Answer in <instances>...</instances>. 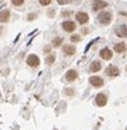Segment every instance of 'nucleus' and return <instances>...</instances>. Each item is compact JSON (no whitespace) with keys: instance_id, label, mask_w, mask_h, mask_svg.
<instances>
[{"instance_id":"nucleus-1","label":"nucleus","mask_w":127,"mask_h":130,"mask_svg":"<svg viewBox=\"0 0 127 130\" xmlns=\"http://www.w3.org/2000/svg\"><path fill=\"white\" fill-rule=\"evenodd\" d=\"M112 20H113V14H112V12H109V10H102V12L97 15V21H99V23L102 25V26L110 25Z\"/></svg>"},{"instance_id":"nucleus-2","label":"nucleus","mask_w":127,"mask_h":130,"mask_svg":"<svg viewBox=\"0 0 127 130\" xmlns=\"http://www.w3.org/2000/svg\"><path fill=\"white\" fill-rule=\"evenodd\" d=\"M26 63L30 67L36 68V67H39V64H40V59H39V57L36 54H29L27 58H26Z\"/></svg>"},{"instance_id":"nucleus-3","label":"nucleus","mask_w":127,"mask_h":130,"mask_svg":"<svg viewBox=\"0 0 127 130\" xmlns=\"http://www.w3.org/2000/svg\"><path fill=\"white\" fill-rule=\"evenodd\" d=\"M88 83L95 88H102L104 86V79L100 77V76H91L88 79Z\"/></svg>"},{"instance_id":"nucleus-4","label":"nucleus","mask_w":127,"mask_h":130,"mask_svg":"<svg viewBox=\"0 0 127 130\" xmlns=\"http://www.w3.org/2000/svg\"><path fill=\"white\" fill-rule=\"evenodd\" d=\"M105 75L109 76V77H116L119 75V68L116 67V66H108L105 68Z\"/></svg>"},{"instance_id":"nucleus-5","label":"nucleus","mask_w":127,"mask_h":130,"mask_svg":"<svg viewBox=\"0 0 127 130\" xmlns=\"http://www.w3.org/2000/svg\"><path fill=\"white\" fill-rule=\"evenodd\" d=\"M95 103H96L99 107L106 106V103H108V97H106V94H104V93H99V94L96 95V98H95Z\"/></svg>"},{"instance_id":"nucleus-6","label":"nucleus","mask_w":127,"mask_h":130,"mask_svg":"<svg viewBox=\"0 0 127 130\" xmlns=\"http://www.w3.org/2000/svg\"><path fill=\"white\" fill-rule=\"evenodd\" d=\"M75 20L78 21L79 25H86V23L88 22V20H89V17H88V14L84 13V12H78V13L75 14Z\"/></svg>"},{"instance_id":"nucleus-7","label":"nucleus","mask_w":127,"mask_h":130,"mask_svg":"<svg viewBox=\"0 0 127 130\" xmlns=\"http://www.w3.org/2000/svg\"><path fill=\"white\" fill-rule=\"evenodd\" d=\"M78 79V72L75 70H69L66 73H65V80L67 83H74L75 80Z\"/></svg>"},{"instance_id":"nucleus-8","label":"nucleus","mask_w":127,"mask_h":130,"mask_svg":"<svg viewBox=\"0 0 127 130\" xmlns=\"http://www.w3.org/2000/svg\"><path fill=\"white\" fill-rule=\"evenodd\" d=\"M61 27H62L64 31H66V32H74L75 28H77V25L73 22V21H65V22H62Z\"/></svg>"},{"instance_id":"nucleus-9","label":"nucleus","mask_w":127,"mask_h":130,"mask_svg":"<svg viewBox=\"0 0 127 130\" xmlns=\"http://www.w3.org/2000/svg\"><path fill=\"white\" fill-rule=\"evenodd\" d=\"M108 7V3L104 2V0H94V4H92V10L94 12H99L104 8Z\"/></svg>"},{"instance_id":"nucleus-10","label":"nucleus","mask_w":127,"mask_h":130,"mask_svg":"<svg viewBox=\"0 0 127 130\" xmlns=\"http://www.w3.org/2000/svg\"><path fill=\"white\" fill-rule=\"evenodd\" d=\"M100 57L102 59H105V61H109V59H112V57H113V52L109 48H102L100 50Z\"/></svg>"},{"instance_id":"nucleus-11","label":"nucleus","mask_w":127,"mask_h":130,"mask_svg":"<svg viewBox=\"0 0 127 130\" xmlns=\"http://www.w3.org/2000/svg\"><path fill=\"white\" fill-rule=\"evenodd\" d=\"M116 35L119 38H127V25H121L116 28Z\"/></svg>"},{"instance_id":"nucleus-12","label":"nucleus","mask_w":127,"mask_h":130,"mask_svg":"<svg viewBox=\"0 0 127 130\" xmlns=\"http://www.w3.org/2000/svg\"><path fill=\"white\" fill-rule=\"evenodd\" d=\"M62 52L66 54V55H74L77 53V49L74 45H70V44H66L62 46Z\"/></svg>"},{"instance_id":"nucleus-13","label":"nucleus","mask_w":127,"mask_h":130,"mask_svg":"<svg viewBox=\"0 0 127 130\" xmlns=\"http://www.w3.org/2000/svg\"><path fill=\"white\" fill-rule=\"evenodd\" d=\"M9 18H10V10L8 9H4L0 12V23H5L9 21Z\"/></svg>"},{"instance_id":"nucleus-14","label":"nucleus","mask_w":127,"mask_h":130,"mask_svg":"<svg viewBox=\"0 0 127 130\" xmlns=\"http://www.w3.org/2000/svg\"><path fill=\"white\" fill-rule=\"evenodd\" d=\"M100 70H101V62H99V61H94L89 64V71L91 72H99Z\"/></svg>"},{"instance_id":"nucleus-15","label":"nucleus","mask_w":127,"mask_h":130,"mask_svg":"<svg viewBox=\"0 0 127 130\" xmlns=\"http://www.w3.org/2000/svg\"><path fill=\"white\" fill-rule=\"evenodd\" d=\"M114 52H117V53H124L126 52V44L124 43H117L114 45Z\"/></svg>"},{"instance_id":"nucleus-16","label":"nucleus","mask_w":127,"mask_h":130,"mask_svg":"<svg viewBox=\"0 0 127 130\" xmlns=\"http://www.w3.org/2000/svg\"><path fill=\"white\" fill-rule=\"evenodd\" d=\"M62 39L61 38H54L53 40H52V45L54 46V48H59V46H61L62 45Z\"/></svg>"},{"instance_id":"nucleus-17","label":"nucleus","mask_w":127,"mask_h":130,"mask_svg":"<svg viewBox=\"0 0 127 130\" xmlns=\"http://www.w3.org/2000/svg\"><path fill=\"white\" fill-rule=\"evenodd\" d=\"M54 61H56V55H54V54H49L48 57L45 58V63H47V64H49V66H51V64H53V63H54Z\"/></svg>"},{"instance_id":"nucleus-18","label":"nucleus","mask_w":127,"mask_h":130,"mask_svg":"<svg viewBox=\"0 0 127 130\" xmlns=\"http://www.w3.org/2000/svg\"><path fill=\"white\" fill-rule=\"evenodd\" d=\"M70 40H71V41H74V43H79V41L82 40V38H80V35L74 34V35H71V36H70Z\"/></svg>"},{"instance_id":"nucleus-19","label":"nucleus","mask_w":127,"mask_h":130,"mask_svg":"<svg viewBox=\"0 0 127 130\" xmlns=\"http://www.w3.org/2000/svg\"><path fill=\"white\" fill-rule=\"evenodd\" d=\"M65 94H66L67 97H73V95L75 94V90L71 89V88H67V89H65Z\"/></svg>"},{"instance_id":"nucleus-20","label":"nucleus","mask_w":127,"mask_h":130,"mask_svg":"<svg viewBox=\"0 0 127 130\" xmlns=\"http://www.w3.org/2000/svg\"><path fill=\"white\" fill-rule=\"evenodd\" d=\"M25 3V0H12V4L14 5V7H20V5H22Z\"/></svg>"},{"instance_id":"nucleus-21","label":"nucleus","mask_w":127,"mask_h":130,"mask_svg":"<svg viewBox=\"0 0 127 130\" xmlns=\"http://www.w3.org/2000/svg\"><path fill=\"white\" fill-rule=\"evenodd\" d=\"M57 3H59L60 5H66V4L71 3V0H57Z\"/></svg>"},{"instance_id":"nucleus-22","label":"nucleus","mask_w":127,"mask_h":130,"mask_svg":"<svg viewBox=\"0 0 127 130\" xmlns=\"http://www.w3.org/2000/svg\"><path fill=\"white\" fill-rule=\"evenodd\" d=\"M51 2H52V0H39V3H40V5H43V7H45V5L51 4Z\"/></svg>"},{"instance_id":"nucleus-23","label":"nucleus","mask_w":127,"mask_h":130,"mask_svg":"<svg viewBox=\"0 0 127 130\" xmlns=\"http://www.w3.org/2000/svg\"><path fill=\"white\" fill-rule=\"evenodd\" d=\"M35 18H36V14H29L27 20H29V21H32V20H35Z\"/></svg>"},{"instance_id":"nucleus-24","label":"nucleus","mask_w":127,"mask_h":130,"mask_svg":"<svg viewBox=\"0 0 127 130\" xmlns=\"http://www.w3.org/2000/svg\"><path fill=\"white\" fill-rule=\"evenodd\" d=\"M51 52V46H45L44 48V53H49Z\"/></svg>"},{"instance_id":"nucleus-25","label":"nucleus","mask_w":127,"mask_h":130,"mask_svg":"<svg viewBox=\"0 0 127 130\" xmlns=\"http://www.w3.org/2000/svg\"><path fill=\"white\" fill-rule=\"evenodd\" d=\"M82 32H83V34H88V30H87V28H83Z\"/></svg>"}]
</instances>
